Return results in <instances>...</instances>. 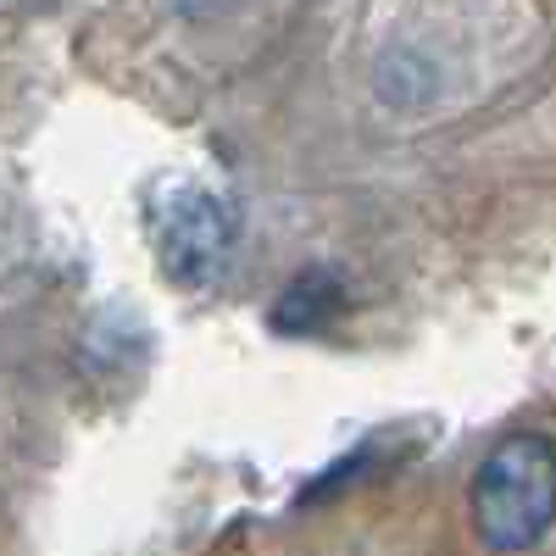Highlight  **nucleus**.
I'll return each mask as SVG.
<instances>
[{"label":"nucleus","mask_w":556,"mask_h":556,"mask_svg":"<svg viewBox=\"0 0 556 556\" xmlns=\"http://www.w3.org/2000/svg\"><path fill=\"white\" fill-rule=\"evenodd\" d=\"M374 96L395 112H417L440 96V67L417 51H384L374 67Z\"/></svg>","instance_id":"4"},{"label":"nucleus","mask_w":556,"mask_h":556,"mask_svg":"<svg viewBox=\"0 0 556 556\" xmlns=\"http://www.w3.org/2000/svg\"><path fill=\"white\" fill-rule=\"evenodd\" d=\"M468 506L495 556L534 551L556 523V445L545 434H506L479 462Z\"/></svg>","instance_id":"1"},{"label":"nucleus","mask_w":556,"mask_h":556,"mask_svg":"<svg viewBox=\"0 0 556 556\" xmlns=\"http://www.w3.org/2000/svg\"><path fill=\"white\" fill-rule=\"evenodd\" d=\"M151 223V245L167 267V278L190 290H206L212 278L223 273V256L235 245V206L223 195L201 190V184H162L146 206Z\"/></svg>","instance_id":"2"},{"label":"nucleus","mask_w":556,"mask_h":556,"mask_svg":"<svg viewBox=\"0 0 556 556\" xmlns=\"http://www.w3.org/2000/svg\"><path fill=\"white\" fill-rule=\"evenodd\" d=\"M345 306V285L329 267H312L301 278H290V290L273 301V329L278 334H323Z\"/></svg>","instance_id":"3"},{"label":"nucleus","mask_w":556,"mask_h":556,"mask_svg":"<svg viewBox=\"0 0 556 556\" xmlns=\"http://www.w3.org/2000/svg\"><path fill=\"white\" fill-rule=\"evenodd\" d=\"M223 7H235V0H178L184 17H217Z\"/></svg>","instance_id":"5"}]
</instances>
